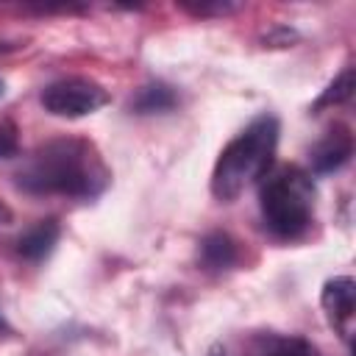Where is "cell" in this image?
Wrapping results in <instances>:
<instances>
[{
    "instance_id": "obj_1",
    "label": "cell",
    "mask_w": 356,
    "mask_h": 356,
    "mask_svg": "<svg viewBox=\"0 0 356 356\" xmlns=\"http://www.w3.org/2000/svg\"><path fill=\"white\" fill-rule=\"evenodd\" d=\"M17 189L36 197L92 200L111 184V170L92 139L56 136L39 145L14 175Z\"/></svg>"
},
{
    "instance_id": "obj_2",
    "label": "cell",
    "mask_w": 356,
    "mask_h": 356,
    "mask_svg": "<svg viewBox=\"0 0 356 356\" xmlns=\"http://www.w3.org/2000/svg\"><path fill=\"white\" fill-rule=\"evenodd\" d=\"M281 122L273 114H261L248 122L217 156L211 170V195L222 203L236 200L250 184L261 181L275 159Z\"/></svg>"
},
{
    "instance_id": "obj_3",
    "label": "cell",
    "mask_w": 356,
    "mask_h": 356,
    "mask_svg": "<svg viewBox=\"0 0 356 356\" xmlns=\"http://www.w3.org/2000/svg\"><path fill=\"white\" fill-rule=\"evenodd\" d=\"M317 189L306 170L284 164L270 170L259 186V209L264 228L284 242L303 239L314 222Z\"/></svg>"
},
{
    "instance_id": "obj_4",
    "label": "cell",
    "mask_w": 356,
    "mask_h": 356,
    "mask_svg": "<svg viewBox=\"0 0 356 356\" xmlns=\"http://www.w3.org/2000/svg\"><path fill=\"white\" fill-rule=\"evenodd\" d=\"M106 103H108L106 86L97 83L95 78H83V75L58 78L42 89L44 111L53 117H64V120L89 117V114L100 111Z\"/></svg>"
},
{
    "instance_id": "obj_5",
    "label": "cell",
    "mask_w": 356,
    "mask_h": 356,
    "mask_svg": "<svg viewBox=\"0 0 356 356\" xmlns=\"http://www.w3.org/2000/svg\"><path fill=\"white\" fill-rule=\"evenodd\" d=\"M320 306L325 312L328 325L345 339L350 342L353 334V312H356V284L350 275H334L323 284L320 292Z\"/></svg>"
},
{
    "instance_id": "obj_6",
    "label": "cell",
    "mask_w": 356,
    "mask_h": 356,
    "mask_svg": "<svg viewBox=\"0 0 356 356\" xmlns=\"http://www.w3.org/2000/svg\"><path fill=\"white\" fill-rule=\"evenodd\" d=\"M353 156V136L345 125H337L331 128L309 153L312 159V170L317 175H328V172H337L342 170Z\"/></svg>"
},
{
    "instance_id": "obj_7",
    "label": "cell",
    "mask_w": 356,
    "mask_h": 356,
    "mask_svg": "<svg viewBox=\"0 0 356 356\" xmlns=\"http://www.w3.org/2000/svg\"><path fill=\"white\" fill-rule=\"evenodd\" d=\"M58 236H61V225H58L56 217L36 220L31 228H25V231L17 236V256L25 259V261L39 264V261H44V259L53 253Z\"/></svg>"
},
{
    "instance_id": "obj_8",
    "label": "cell",
    "mask_w": 356,
    "mask_h": 356,
    "mask_svg": "<svg viewBox=\"0 0 356 356\" xmlns=\"http://www.w3.org/2000/svg\"><path fill=\"white\" fill-rule=\"evenodd\" d=\"M197 261L203 270H228L239 261V242L228 231H209L197 245Z\"/></svg>"
},
{
    "instance_id": "obj_9",
    "label": "cell",
    "mask_w": 356,
    "mask_h": 356,
    "mask_svg": "<svg viewBox=\"0 0 356 356\" xmlns=\"http://www.w3.org/2000/svg\"><path fill=\"white\" fill-rule=\"evenodd\" d=\"M248 356H320V350L298 334H259L250 339Z\"/></svg>"
},
{
    "instance_id": "obj_10",
    "label": "cell",
    "mask_w": 356,
    "mask_h": 356,
    "mask_svg": "<svg viewBox=\"0 0 356 356\" xmlns=\"http://www.w3.org/2000/svg\"><path fill=\"white\" fill-rule=\"evenodd\" d=\"M175 106H178V95L164 81H150L131 97V111L134 114H164Z\"/></svg>"
},
{
    "instance_id": "obj_11",
    "label": "cell",
    "mask_w": 356,
    "mask_h": 356,
    "mask_svg": "<svg viewBox=\"0 0 356 356\" xmlns=\"http://www.w3.org/2000/svg\"><path fill=\"white\" fill-rule=\"evenodd\" d=\"M350 95H353V67H345V70L320 92V97L314 100L312 111H323V108H331V106H342V103L350 100Z\"/></svg>"
},
{
    "instance_id": "obj_12",
    "label": "cell",
    "mask_w": 356,
    "mask_h": 356,
    "mask_svg": "<svg viewBox=\"0 0 356 356\" xmlns=\"http://www.w3.org/2000/svg\"><path fill=\"white\" fill-rule=\"evenodd\" d=\"M19 153V128L11 117H0V159Z\"/></svg>"
},
{
    "instance_id": "obj_13",
    "label": "cell",
    "mask_w": 356,
    "mask_h": 356,
    "mask_svg": "<svg viewBox=\"0 0 356 356\" xmlns=\"http://www.w3.org/2000/svg\"><path fill=\"white\" fill-rule=\"evenodd\" d=\"M184 8L189 11V14H195V17H211V14H228V11H234L236 6L234 3H184Z\"/></svg>"
},
{
    "instance_id": "obj_14",
    "label": "cell",
    "mask_w": 356,
    "mask_h": 356,
    "mask_svg": "<svg viewBox=\"0 0 356 356\" xmlns=\"http://www.w3.org/2000/svg\"><path fill=\"white\" fill-rule=\"evenodd\" d=\"M11 220H14V214H11V209H8V206H6L3 200H0V225H8Z\"/></svg>"
},
{
    "instance_id": "obj_15",
    "label": "cell",
    "mask_w": 356,
    "mask_h": 356,
    "mask_svg": "<svg viewBox=\"0 0 356 356\" xmlns=\"http://www.w3.org/2000/svg\"><path fill=\"white\" fill-rule=\"evenodd\" d=\"M0 331H8V325H6V320L0 317Z\"/></svg>"
},
{
    "instance_id": "obj_16",
    "label": "cell",
    "mask_w": 356,
    "mask_h": 356,
    "mask_svg": "<svg viewBox=\"0 0 356 356\" xmlns=\"http://www.w3.org/2000/svg\"><path fill=\"white\" fill-rule=\"evenodd\" d=\"M3 92H6V86H3V81H0V95H3Z\"/></svg>"
},
{
    "instance_id": "obj_17",
    "label": "cell",
    "mask_w": 356,
    "mask_h": 356,
    "mask_svg": "<svg viewBox=\"0 0 356 356\" xmlns=\"http://www.w3.org/2000/svg\"><path fill=\"white\" fill-rule=\"evenodd\" d=\"M211 356H225V353H211Z\"/></svg>"
}]
</instances>
